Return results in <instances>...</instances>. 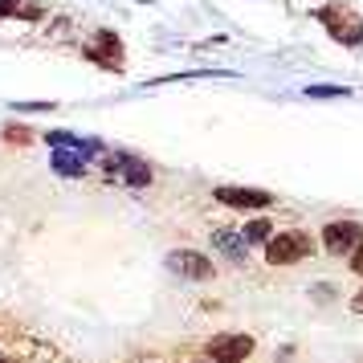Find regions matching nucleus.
I'll list each match as a JSON object with an SVG mask.
<instances>
[{
  "label": "nucleus",
  "mask_w": 363,
  "mask_h": 363,
  "mask_svg": "<svg viewBox=\"0 0 363 363\" xmlns=\"http://www.w3.org/2000/svg\"><path fill=\"white\" fill-rule=\"evenodd\" d=\"M213 249H216V253H225L229 262H245L249 241H245L237 229H216V233H213Z\"/></svg>",
  "instance_id": "nucleus-10"
},
{
  "label": "nucleus",
  "mask_w": 363,
  "mask_h": 363,
  "mask_svg": "<svg viewBox=\"0 0 363 363\" xmlns=\"http://www.w3.org/2000/svg\"><path fill=\"white\" fill-rule=\"evenodd\" d=\"M347 86H306V99H347Z\"/></svg>",
  "instance_id": "nucleus-13"
},
{
  "label": "nucleus",
  "mask_w": 363,
  "mask_h": 363,
  "mask_svg": "<svg viewBox=\"0 0 363 363\" xmlns=\"http://www.w3.org/2000/svg\"><path fill=\"white\" fill-rule=\"evenodd\" d=\"M102 176L111 184H127V188H147L151 167L131 155V151H102Z\"/></svg>",
  "instance_id": "nucleus-3"
},
{
  "label": "nucleus",
  "mask_w": 363,
  "mask_h": 363,
  "mask_svg": "<svg viewBox=\"0 0 363 363\" xmlns=\"http://www.w3.org/2000/svg\"><path fill=\"white\" fill-rule=\"evenodd\" d=\"M82 57L90 62V66L111 69V74H123V69H127V50H123V37H118L115 29L90 33V41L82 45Z\"/></svg>",
  "instance_id": "nucleus-2"
},
{
  "label": "nucleus",
  "mask_w": 363,
  "mask_h": 363,
  "mask_svg": "<svg viewBox=\"0 0 363 363\" xmlns=\"http://www.w3.org/2000/svg\"><path fill=\"white\" fill-rule=\"evenodd\" d=\"M311 249H314V241L306 233L286 229V233H274V237L265 241V262L269 265H294V262H302V257H311Z\"/></svg>",
  "instance_id": "nucleus-4"
},
{
  "label": "nucleus",
  "mask_w": 363,
  "mask_h": 363,
  "mask_svg": "<svg viewBox=\"0 0 363 363\" xmlns=\"http://www.w3.org/2000/svg\"><path fill=\"white\" fill-rule=\"evenodd\" d=\"M50 164L57 176H86V167H90V160H86L82 151H69V147H53Z\"/></svg>",
  "instance_id": "nucleus-11"
},
{
  "label": "nucleus",
  "mask_w": 363,
  "mask_h": 363,
  "mask_svg": "<svg viewBox=\"0 0 363 363\" xmlns=\"http://www.w3.org/2000/svg\"><path fill=\"white\" fill-rule=\"evenodd\" d=\"M0 21H45V4L41 0H0Z\"/></svg>",
  "instance_id": "nucleus-9"
},
{
  "label": "nucleus",
  "mask_w": 363,
  "mask_h": 363,
  "mask_svg": "<svg viewBox=\"0 0 363 363\" xmlns=\"http://www.w3.org/2000/svg\"><path fill=\"white\" fill-rule=\"evenodd\" d=\"M359 241H363L359 220H330V225H323V249L330 257H351V249Z\"/></svg>",
  "instance_id": "nucleus-5"
},
{
  "label": "nucleus",
  "mask_w": 363,
  "mask_h": 363,
  "mask_svg": "<svg viewBox=\"0 0 363 363\" xmlns=\"http://www.w3.org/2000/svg\"><path fill=\"white\" fill-rule=\"evenodd\" d=\"M4 139H13V143H29L33 135H29V127H21V123H13V127H4Z\"/></svg>",
  "instance_id": "nucleus-14"
},
{
  "label": "nucleus",
  "mask_w": 363,
  "mask_h": 363,
  "mask_svg": "<svg viewBox=\"0 0 363 363\" xmlns=\"http://www.w3.org/2000/svg\"><path fill=\"white\" fill-rule=\"evenodd\" d=\"M13 106H17V111H53V106H57V102H13Z\"/></svg>",
  "instance_id": "nucleus-15"
},
{
  "label": "nucleus",
  "mask_w": 363,
  "mask_h": 363,
  "mask_svg": "<svg viewBox=\"0 0 363 363\" xmlns=\"http://www.w3.org/2000/svg\"><path fill=\"white\" fill-rule=\"evenodd\" d=\"M241 237H245L249 245H265V241L274 237V225H269L265 216H253V220H249L245 229H241Z\"/></svg>",
  "instance_id": "nucleus-12"
},
{
  "label": "nucleus",
  "mask_w": 363,
  "mask_h": 363,
  "mask_svg": "<svg viewBox=\"0 0 363 363\" xmlns=\"http://www.w3.org/2000/svg\"><path fill=\"white\" fill-rule=\"evenodd\" d=\"M167 269L180 274V278H188V281H208L216 274L213 262H208L204 253H196V249H172V253H167Z\"/></svg>",
  "instance_id": "nucleus-7"
},
{
  "label": "nucleus",
  "mask_w": 363,
  "mask_h": 363,
  "mask_svg": "<svg viewBox=\"0 0 363 363\" xmlns=\"http://www.w3.org/2000/svg\"><path fill=\"white\" fill-rule=\"evenodd\" d=\"M351 269H355V274H363V241L351 249Z\"/></svg>",
  "instance_id": "nucleus-16"
},
{
  "label": "nucleus",
  "mask_w": 363,
  "mask_h": 363,
  "mask_svg": "<svg viewBox=\"0 0 363 363\" xmlns=\"http://www.w3.org/2000/svg\"><path fill=\"white\" fill-rule=\"evenodd\" d=\"M0 363H9V359H4V355H0Z\"/></svg>",
  "instance_id": "nucleus-18"
},
{
  "label": "nucleus",
  "mask_w": 363,
  "mask_h": 363,
  "mask_svg": "<svg viewBox=\"0 0 363 363\" xmlns=\"http://www.w3.org/2000/svg\"><path fill=\"white\" fill-rule=\"evenodd\" d=\"M204 363H216V359H204Z\"/></svg>",
  "instance_id": "nucleus-19"
},
{
  "label": "nucleus",
  "mask_w": 363,
  "mask_h": 363,
  "mask_svg": "<svg viewBox=\"0 0 363 363\" xmlns=\"http://www.w3.org/2000/svg\"><path fill=\"white\" fill-rule=\"evenodd\" d=\"M225 208H245V213H262V208H269L274 204V196L265 192V188H241V184H220L213 192Z\"/></svg>",
  "instance_id": "nucleus-6"
},
{
  "label": "nucleus",
  "mask_w": 363,
  "mask_h": 363,
  "mask_svg": "<svg viewBox=\"0 0 363 363\" xmlns=\"http://www.w3.org/2000/svg\"><path fill=\"white\" fill-rule=\"evenodd\" d=\"M311 17L327 29L330 41H339V45H347V50H359L363 45V17L347 4V0H327V4L314 9Z\"/></svg>",
  "instance_id": "nucleus-1"
},
{
  "label": "nucleus",
  "mask_w": 363,
  "mask_h": 363,
  "mask_svg": "<svg viewBox=\"0 0 363 363\" xmlns=\"http://www.w3.org/2000/svg\"><path fill=\"white\" fill-rule=\"evenodd\" d=\"M351 311H355V314H363V290H359L355 298H351Z\"/></svg>",
  "instance_id": "nucleus-17"
},
{
  "label": "nucleus",
  "mask_w": 363,
  "mask_h": 363,
  "mask_svg": "<svg viewBox=\"0 0 363 363\" xmlns=\"http://www.w3.org/2000/svg\"><path fill=\"white\" fill-rule=\"evenodd\" d=\"M204 355L216 363H241L253 355V339L249 335H216V339H208Z\"/></svg>",
  "instance_id": "nucleus-8"
}]
</instances>
